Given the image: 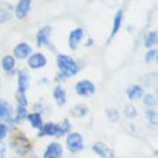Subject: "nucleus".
Wrapping results in <instances>:
<instances>
[{
    "mask_svg": "<svg viewBox=\"0 0 158 158\" xmlns=\"http://www.w3.org/2000/svg\"><path fill=\"white\" fill-rule=\"evenodd\" d=\"M145 117H147V119H148L151 127H157V121H158L157 109L155 108H145Z\"/></svg>",
    "mask_w": 158,
    "mask_h": 158,
    "instance_id": "21",
    "label": "nucleus"
},
{
    "mask_svg": "<svg viewBox=\"0 0 158 158\" xmlns=\"http://www.w3.org/2000/svg\"><path fill=\"white\" fill-rule=\"evenodd\" d=\"M13 58H17V59H26L29 58L30 55H32V46L29 43H25V42H22L19 45H16L13 48Z\"/></svg>",
    "mask_w": 158,
    "mask_h": 158,
    "instance_id": "12",
    "label": "nucleus"
},
{
    "mask_svg": "<svg viewBox=\"0 0 158 158\" xmlns=\"http://www.w3.org/2000/svg\"><path fill=\"white\" fill-rule=\"evenodd\" d=\"M92 151L101 158H115V152H114V150L102 141H96L95 144L92 145Z\"/></svg>",
    "mask_w": 158,
    "mask_h": 158,
    "instance_id": "7",
    "label": "nucleus"
},
{
    "mask_svg": "<svg viewBox=\"0 0 158 158\" xmlns=\"http://www.w3.org/2000/svg\"><path fill=\"white\" fill-rule=\"evenodd\" d=\"M50 36H52V27H50V26H43L38 32V35H36V45H38L39 48L46 46V48L55 50V48L52 46V43H50Z\"/></svg>",
    "mask_w": 158,
    "mask_h": 158,
    "instance_id": "6",
    "label": "nucleus"
},
{
    "mask_svg": "<svg viewBox=\"0 0 158 158\" xmlns=\"http://www.w3.org/2000/svg\"><path fill=\"white\" fill-rule=\"evenodd\" d=\"M13 108L6 99H0V122H13Z\"/></svg>",
    "mask_w": 158,
    "mask_h": 158,
    "instance_id": "9",
    "label": "nucleus"
},
{
    "mask_svg": "<svg viewBox=\"0 0 158 158\" xmlns=\"http://www.w3.org/2000/svg\"><path fill=\"white\" fill-rule=\"evenodd\" d=\"M38 137H55V138H60L63 137L62 131H60V127H59L58 122H46V124L42 125V128L39 129Z\"/></svg>",
    "mask_w": 158,
    "mask_h": 158,
    "instance_id": "4",
    "label": "nucleus"
},
{
    "mask_svg": "<svg viewBox=\"0 0 158 158\" xmlns=\"http://www.w3.org/2000/svg\"><path fill=\"white\" fill-rule=\"evenodd\" d=\"M88 114V106L83 104H78L71 109V115L73 118H82Z\"/></svg>",
    "mask_w": 158,
    "mask_h": 158,
    "instance_id": "20",
    "label": "nucleus"
},
{
    "mask_svg": "<svg viewBox=\"0 0 158 158\" xmlns=\"http://www.w3.org/2000/svg\"><path fill=\"white\" fill-rule=\"evenodd\" d=\"M0 158H6V148L0 147Z\"/></svg>",
    "mask_w": 158,
    "mask_h": 158,
    "instance_id": "33",
    "label": "nucleus"
},
{
    "mask_svg": "<svg viewBox=\"0 0 158 158\" xmlns=\"http://www.w3.org/2000/svg\"><path fill=\"white\" fill-rule=\"evenodd\" d=\"M92 42H94V40H92V39H88V42H86V46H91V45H92Z\"/></svg>",
    "mask_w": 158,
    "mask_h": 158,
    "instance_id": "34",
    "label": "nucleus"
},
{
    "mask_svg": "<svg viewBox=\"0 0 158 158\" xmlns=\"http://www.w3.org/2000/svg\"><path fill=\"white\" fill-rule=\"evenodd\" d=\"M65 76L62 75V73H58V75H56V78H55V81H56V82H60V81H65Z\"/></svg>",
    "mask_w": 158,
    "mask_h": 158,
    "instance_id": "32",
    "label": "nucleus"
},
{
    "mask_svg": "<svg viewBox=\"0 0 158 158\" xmlns=\"http://www.w3.org/2000/svg\"><path fill=\"white\" fill-rule=\"evenodd\" d=\"M26 117H27V108H25V106H16V117H15L13 122L20 124L22 121L26 119Z\"/></svg>",
    "mask_w": 158,
    "mask_h": 158,
    "instance_id": "22",
    "label": "nucleus"
},
{
    "mask_svg": "<svg viewBox=\"0 0 158 158\" xmlns=\"http://www.w3.org/2000/svg\"><path fill=\"white\" fill-rule=\"evenodd\" d=\"M15 65H16V62H15L13 56H10V55L3 56V59H2V68H3L4 72H12L15 69Z\"/></svg>",
    "mask_w": 158,
    "mask_h": 158,
    "instance_id": "19",
    "label": "nucleus"
},
{
    "mask_svg": "<svg viewBox=\"0 0 158 158\" xmlns=\"http://www.w3.org/2000/svg\"><path fill=\"white\" fill-rule=\"evenodd\" d=\"M10 19V13L9 10H4V9H0V23H4Z\"/></svg>",
    "mask_w": 158,
    "mask_h": 158,
    "instance_id": "30",
    "label": "nucleus"
},
{
    "mask_svg": "<svg viewBox=\"0 0 158 158\" xmlns=\"http://www.w3.org/2000/svg\"><path fill=\"white\" fill-rule=\"evenodd\" d=\"M30 6H32V0H19L17 2L16 7H15V15H16V17L19 20H23L27 16Z\"/></svg>",
    "mask_w": 158,
    "mask_h": 158,
    "instance_id": "11",
    "label": "nucleus"
},
{
    "mask_svg": "<svg viewBox=\"0 0 158 158\" xmlns=\"http://www.w3.org/2000/svg\"><path fill=\"white\" fill-rule=\"evenodd\" d=\"M142 98H144V99H142V104H144L145 108H155V105H157V98H155L154 95L148 94V95H144Z\"/></svg>",
    "mask_w": 158,
    "mask_h": 158,
    "instance_id": "25",
    "label": "nucleus"
},
{
    "mask_svg": "<svg viewBox=\"0 0 158 158\" xmlns=\"http://www.w3.org/2000/svg\"><path fill=\"white\" fill-rule=\"evenodd\" d=\"M9 134V127L6 122H0V141H3Z\"/></svg>",
    "mask_w": 158,
    "mask_h": 158,
    "instance_id": "28",
    "label": "nucleus"
},
{
    "mask_svg": "<svg viewBox=\"0 0 158 158\" xmlns=\"http://www.w3.org/2000/svg\"><path fill=\"white\" fill-rule=\"evenodd\" d=\"M26 119L30 122V125L36 129H40L42 125H43V121H42V115L38 112H32V114H27Z\"/></svg>",
    "mask_w": 158,
    "mask_h": 158,
    "instance_id": "18",
    "label": "nucleus"
},
{
    "mask_svg": "<svg viewBox=\"0 0 158 158\" xmlns=\"http://www.w3.org/2000/svg\"><path fill=\"white\" fill-rule=\"evenodd\" d=\"M124 115L128 118V119H134V118L138 115L137 108H135L134 105H131V104H127L124 106Z\"/></svg>",
    "mask_w": 158,
    "mask_h": 158,
    "instance_id": "24",
    "label": "nucleus"
},
{
    "mask_svg": "<svg viewBox=\"0 0 158 158\" xmlns=\"http://www.w3.org/2000/svg\"><path fill=\"white\" fill-rule=\"evenodd\" d=\"M66 148L71 154H78L83 150V138L79 132H69L66 135Z\"/></svg>",
    "mask_w": 158,
    "mask_h": 158,
    "instance_id": "3",
    "label": "nucleus"
},
{
    "mask_svg": "<svg viewBox=\"0 0 158 158\" xmlns=\"http://www.w3.org/2000/svg\"><path fill=\"white\" fill-rule=\"evenodd\" d=\"M83 38V29H81V27H76V29H73L71 32V35H69V48H71V50H76L79 46V42L82 40Z\"/></svg>",
    "mask_w": 158,
    "mask_h": 158,
    "instance_id": "14",
    "label": "nucleus"
},
{
    "mask_svg": "<svg viewBox=\"0 0 158 158\" xmlns=\"http://www.w3.org/2000/svg\"><path fill=\"white\" fill-rule=\"evenodd\" d=\"M52 95H53L55 102H56L59 106H63V105H66V102H68L66 91H65V89H63L60 85H58L56 88H53V92H52Z\"/></svg>",
    "mask_w": 158,
    "mask_h": 158,
    "instance_id": "15",
    "label": "nucleus"
},
{
    "mask_svg": "<svg viewBox=\"0 0 158 158\" xmlns=\"http://www.w3.org/2000/svg\"><path fill=\"white\" fill-rule=\"evenodd\" d=\"M30 86V75L26 69H20L17 72V91L26 94Z\"/></svg>",
    "mask_w": 158,
    "mask_h": 158,
    "instance_id": "8",
    "label": "nucleus"
},
{
    "mask_svg": "<svg viewBox=\"0 0 158 158\" xmlns=\"http://www.w3.org/2000/svg\"><path fill=\"white\" fill-rule=\"evenodd\" d=\"M27 158H38L36 155H32V157H27Z\"/></svg>",
    "mask_w": 158,
    "mask_h": 158,
    "instance_id": "35",
    "label": "nucleus"
},
{
    "mask_svg": "<svg viewBox=\"0 0 158 158\" xmlns=\"http://www.w3.org/2000/svg\"><path fill=\"white\" fill-rule=\"evenodd\" d=\"M127 96H128L129 101L141 99L142 96H144V88L139 86V85H131L127 89Z\"/></svg>",
    "mask_w": 158,
    "mask_h": 158,
    "instance_id": "16",
    "label": "nucleus"
},
{
    "mask_svg": "<svg viewBox=\"0 0 158 158\" xmlns=\"http://www.w3.org/2000/svg\"><path fill=\"white\" fill-rule=\"evenodd\" d=\"M10 147L16 151V154L19 157H26L32 151V142L23 134H15L10 139Z\"/></svg>",
    "mask_w": 158,
    "mask_h": 158,
    "instance_id": "2",
    "label": "nucleus"
},
{
    "mask_svg": "<svg viewBox=\"0 0 158 158\" xmlns=\"http://www.w3.org/2000/svg\"><path fill=\"white\" fill-rule=\"evenodd\" d=\"M122 17H124V10L119 9V10L115 13V17H114V26H112V32H111V38H114V36L119 32L121 25H122Z\"/></svg>",
    "mask_w": 158,
    "mask_h": 158,
    "instance_id": "17",
    "label": "nucleus"
},
{
    "mask_svg": "<svg viewBox=\"0 0 158 158\" xmlns=\"http://www.w3.org/2000/svg\"><path fill=\"white\" fill-rule=\"evenodd\" d=\"M95 91H96L95 85L91 81H88V79H82V81L76 82V85H75V92L79 96H82V98L92 96L95 94Z\"/></svg>",
    "mask_w": 158,
    "mask_h": 158,
    "instance_id": "5",
    "label": "nucleus"
},
{
    "mask_svg": "<svg viewBox=\"0 0 158 158\" xmlns=\"http://www.w3.org/2000/svg\"><path fill=\"white\" fill-rule=\"evenodd\" d=\"M157 38H158V33L157 30H151L150 33L145 36V40H144V45L147 48H152V46L157 43Z\"/></svg>",
    "mask_w": 158,
    "mask_h": 158,
    "instance_id": "23",
    "label": "nucleus"
},
{
    "mask_svg": "<svg viewBox=\"0 0 158 158\" xmlns=\"http://www.w3.org/2000/svg\"><path fill=\"white\" fill-rule=\"evenodd\" d=\"M63 157V147L59 142H50L46 147L45 152H43V158H62Z\"/></svg>",
    "mask_w": 158,
    "mask_h": 158,
    "instance_id": "10",
    "label": "nucleus"
},
{
    "mask_svg": "<svg viewBox=\"0 0 158 158\" xmlns=\"http://www.w3.org/2000/svg\"><path fill=\"white\" fill-rule=\"evenodd\" d=\"M56 65H58V69L60 71L65 78H69V76H73L78 73L79 71V65L73 58L68 56V55H58L56 56Z\"/></svg>",
    "mask_w": 158,
    "mask_h": 158,
    "instance_id": "1",
    "label": "nucleus"
},
{
    "mask_svg": "<svg viewBox=\"0 0 158 158\" xmlns=\"http://www.w3.org/2000/svg\"><path fill=\"white\" fill-rule=\"evenodd\" d=\"M16 102H17V106H25V108H27V98H26V94L16 91Z\"/></svg>",
    "mask_w": 158,
    "mask_h": 158,
    "instance_id": "27",
    "label": "nucleus"
},
{
    "mask_svg": "<svg viewBox=\"0 0 158 158\" xmlns=\"http://www.w3.org/2000/svg\"><path fill=\"white\" fill-rule=\"evenodd\" d=\"M99 2H102L106 6H117V3H118V0H99Z\"/></svg>",
    "mask_w": 158,
    "mask_h": 158,
    "instance_id": "31",
    "label": "nucleus"
},
{
    "mask_svg": "<svg viewBox=\"0 0 158 158\" xmlns=\"http://www.w3.org/2000/svg\"><path fill=\"white\" fill-rule=\"evenodd\" d=\"M46 63L48 60L43 53H32L27 59V65L30 69H42V68H45Z\"/></svg>",
    "mask_w": 158,
    "mask_h": 158,
    "instance_id": "13",
    "label": "nucleus"
},
{
    "mask_svg": "<svg viewBox=\"0 0 158 158\" xmlns=\"http://www.w3.org/2000/svg\"><path fill=\"white\" fill-rule=\"evenodd\" d=\"M105 114H106V117H108V119L111 122H117L119 119V111L115 108H108L105 111Z\"/></svg>",
    "mask_w": 158,
    "mask_h": 158,
    "instance_id": "26",
    "label": "nucleus"
},
{
    "mask_svg": "<svg viewBox=\"0 0 158 158\" xmlns=\"http://www.w3.org/2000/svg\"><path fill=\"white\" fill-rule=\"evenodd\" d=\"M155 58H157V49H150L145 55V62L151 63L152 60H155Z\"/></svg>",
    "mask_w": 158,
    "mask_h": 158,
    "instance_id": "29",
    "label": "nucleus"
}]
</instances>
